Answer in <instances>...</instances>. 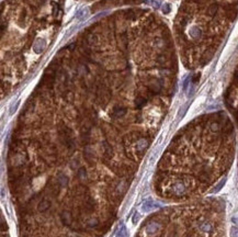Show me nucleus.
<instances>
[{"instance_id":"nucleus-9","label":"nucleus","mask_w":238,"mask_h":237,"mask_svg":"<svg viewBox=\"0 0 238 237\" xmlns=\"http://www.w3.org/2000/svg\"><path fill=\"white\" fill-rule=\"evenodd\" d=\"M117 237H129V234H127L125 226H122L121 229L117 233Z\"/></svg>"},{"instance_id":"nucleus-4","label":"nucleus","mask_w":238,"mask_h":237,"mask_svg":"<svg viewBox=\"0 0 238 237\" xmlns=\"http://www.w3.org/2000/svg\"><path fill=\"white\" fill-rule=\"evenodd\" d=\"M126 113V109L123 107H115L112 111V117H121Z\"/></svg>"},{"instance_id":"nucleus-8","label":"nucleus","mask_w":238,"mask_h":237,"mask_svg":"<svg viewBox=\"0 0 238 237\" xmlns=\"http://www.w3.org/2000/svg\"><path fill=\"white\" fill-rule=\"evenodd\" d=\"M146 101H147V100H146V98H144V97H137V99H136V101H135L136 108L141 109L144 104L146 103Z\"/></svg>"},{"instance_id":"nucleus-11","label":"nucleus","mask_w":238,"mask_h":237,"mask_svg":"<svg viewBox=\"0 0 238 237\" xmlns=\"http://www.w3.org/2000/svg\"><path fill=\"white\" fill-rule=\"evenodd\" d=\"M98 221L95 220V219H90V220L87 222V224H88V226H90V227H95V226H97L98 225Z\"/></svg>"},{"instance_id":"nucleus-5","label":"nucleus","mask_w":238,"mask_h":237,"mask_svg":"<svg viewBox=\"0 0 238 237\" xmlns=\"http://www.w3.org/2000/svg\"><path fill=\"white\" fill-rule=\"evenodd\" d=\"M126 188H127V183H126V181L122 180V181H120V182L117 183V188H115V191H117V194H123L124 192H125Z\"/></svg>"},{"instance_id":"nucleus-7","label":"nucleus","mask_w":238,"mask_h":237,"mask_svg":"<svg viewBox=\"0 0 238 237\" xmlns=\"http://www.w3.org/2000/svg\"><path fill=\"white\" fill-rule=\"evenodd\" d=\"M158 205H156L155 203H152V202H145L143 204V207H142V209H143L144 211H152V210H154V209H158Z\"/></svg>"},{"instance_id":"nucleus-12","label":"nucleus","mask_w":238,"mask_h":237,"mask_svg":"<svg viewBox=\"0 0 238 237\" xmlns=\"http://www.w3.org/2000/svg\"><path fill=\"white\" fill-rule=\"evenodd\" d=\"M230 237H238L237 227H232V229H230Z\"/></svg>"},{"instance_id":"nucleus-10","label":"nucleus","mask_w":238,"mask_h":237,"mask_svg":"<svg viewBox=\"0 0 238 237\" xmlns=\"http://www.w3.org/2000/svg\"><path fill=\"white\" fill-rule=\"evenodd\" d=\"M78 177L80 179H86L87 177V173H86V169L85 168H80L78 170Z\"/></svg>"},{"instance_id":"nucleus-6","label":"nucleus","mask_w":238,"mask_h":237,"mask_svg":"<svg viewBox=\"0 0 238 237\" xmlns=\"http://www.w3.org/2000/svg\"><path fill=\"white\" fill-rule=\"evenodd\" d=\"M67 183H68V178H67V176L64 175V173H61V175L58 176V185H61V187H63V188H65L66 185H67Z\"/></svg>"},{"instance_id":"nucleus-3","label":"nucleus","mask_w":238,"mask_h":237,"mask_svg":"<svg viewBox=\"0 0 238 237\" xmlns=\"http://www.w3.org/2000/svg\"><path fill=\"white\" fill-rule=\"evenodd\" d=\"M61 222H63V224H64V225H70L71 221H73L70 212H68V211L63 212V213L61 214Z\"/></svg>"},{"instance_id":"nucleus-1","label":"nucleus","mask_w":238,"mask_h":237,"mask_svg":"<svg viewBox=\"0 0 238 237\" xmlns=\"http://www.w3.org/2000/svg\"><path fill=\"white\" fill-rule=\"evenodd\" d=\"M160 229H161V225L158 222H150L145 227V231L148 235H155L158 232H160Z\"/></svg>"},{"instance_id":"nucleus-2","label":"nucleus","mask_w":238,"mask_h":237,"mask_svg":"<svg viewBox=\"0 0 238 237\" xmlns=\"http://www.w3.org/2000/svg\"><path fill=\"white\" fill-rule=\"evenodd\" d=\"M49 207H51V201H49L47 198H44L43 200L39 203L37 210H39L40 212H45L46 210H48Z\"/></svg>"}]
</instances>
